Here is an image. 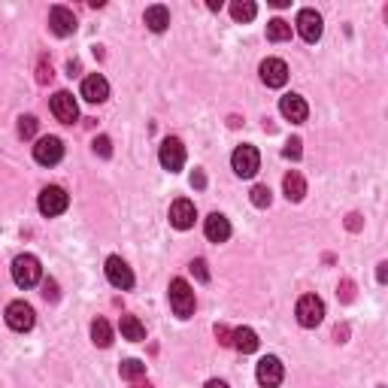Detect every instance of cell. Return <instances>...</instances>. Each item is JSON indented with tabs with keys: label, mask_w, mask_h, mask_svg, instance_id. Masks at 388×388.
I'll use <instances>...</instances> for the list:
<instances>
[{
	"label": "cell",
	"mask_w": 388,
	"mask_h": 388,
	"mask_svg": "<svg viewBox=\"0 0 388 388\" xmlns=\"http://www.w3.org/2000/svg\"><path fill=\"white\" fill-rule=\"evenodd\" d=\"M106 279H110L115 288H121V292L134 288V273H130V267L119 258V255H110V258H106Z\"/></svg>",
	"instance_id": "obj_12"
},
{
	"label": "cell",
	"mask_w": 388,
	"mask_h": 388,
	"mask_svg": "<svg viewBox=\"0 0 388 388\" xmlns=\"http://www.w3.org/2000/svg\"><path fill=\"white\" fill-rule=\"evenodd\" d=\"M261 79L267 88H282L288 82V64L282 58H267V61L261 64Z\"/></svg>",
	"instance_id": "obj_13"
},
{
	"label": "cell",
	"mask_w": 388,
	"mask_h": 388,
	"mask_svg": "<svg viewBox=\"0 0 388 388\" xmlns=\"http://www.w3.org/2000/svg\"><path fill=\"white\" fill-rule=\"evenodd\" d=\"M230 346L240 349L243 355H249V352L258 349V334H255L252 328H237V331L230 334Z\"/></svg>",
	"instance_id": "obj_22"
},
{
	"label": "cell",
	"mask_w": 388,
	"mask_h": 388,
	"mask_svg": "<svg viewBox=\"0 0 388 388\" xmlns=\"http://www.w3.org/2000/svg\"><path fill=\"white\" fill-rule=\"evenodd\" d=\"M70 206V194L64 192L61 185H46L43 192H40V212L43 216H61V212H67Z\"/></svg>",
	"instance_id": "obj_4"
},
{
	"label": "cell",
	"mask_w": 388,
	"mask_h": 388,
	"mask_svg": "<svg viewBox=\"0 0 388 388\" xmlns=\"http://www.w3.org/2000/svg\"><path fill=\"white\" fill-rule=\"evenodd\" d=\"M143 19H146L149 31L161 34V31H167V24H170V10H167V6H161V3H155V6H149V10H146Z\"/></svg>",
	"instance_id": "obj_19"
},
{
	"label": "cell",
	"mask_w": 388,
	"mask_h": 388,
	"mask_svg": "<svg viewBox=\"0 0 388 388\" xmlns=\"http://www.w3.org/2000/svg\"><path fill=\"white\" fill-rule=\"evenodd\" d=\"M134 388H152V385H149V382H137Z\"/></svg>",
	"instance_id": "obj_42"
},
{
	"label": "cell",
	"mask_w": 388,
	"mask_h": 388,
	"mask_svg": "<svg viewBox=\"0 0 388 388\" xmlns=\"http://www.w3.org/2000/svg\"><path fill=\"white\" fill-rule=\"evenodd\" d=\"M119 373H121V379H130V382H137V379L146 376V364H143V361H137V358H128V361H121Z\"/></svg>",
	"instance_id": "obj_26"
},
{
	"label": "cell",
	"mask_w": 388,
	"mask_h": 388,
	"mask_svg": "<svg viewBox=\"0 0 388 388\" xmlns=\"http://www.w3.org/2000/svg\"><path fill=\"white\" fill-rule=\"evenodd\" d=\"M267 40H273V43H285V40H292V24H288L285 19L267 22Z\"/></svg>",
	"instance_id": "obj_23"
},
{
	"label": "cell",
	"mask_w": 388,
	"mask_h": 388,
	"mask_svg": "<svg viewBox=\"0 0 388 388\" xmlns=\"http://www.w3.org/2000/svg\"><path fill=\"white\" fill-rule=\"evenodd\" d=\"M34 321H37V316H34V307H31V303L12 301L10 307H6V325H10L12 331H19V334L31 331V328H34Z\"/></svg>",
	"instance_id": "obj_7"
},
{
	"label": "cell",
	"mask_w": 388,
	"mask_h": 388,
	"mask_svg": "<svg viewBox=\"0 0 388 388\" xmlns=\"http://www.w3.org/2000/svg\"><path fill=\"white\" fill-rule=\"evenodd\" d=\"M255 12H258V6H255L252 0H234V3H230V15H234V22H252Z\"/></svg>",
	"instance_id": "obj_25"
},
{
	"label": "cell",
	"mask_w": 388,
	"mask_h": 388,
	"mask_svg": "<svg viewBox=\"0 0 388 388\" xmlns=\"http://www.w3.org/2000/svg\"><path fill=\"white\" fill-rule=\"evenodd\" d=\"M40 276H43V267H40L34 255H19L12 261V279L19 288H34L40 282Z\"/></svg>",
	"instance_id": "obj_2"
},
{
	"label": "cell",
	"mask_w": 388,
	"mask_h": 388,
	"mask_svg": "<svg viewBox=\"0 0 388 388\" xmlns=\"http://www.w3.org/2000/svg\"><path fill=\"white\" fill-rule=\"evenodd\" d=\"M206 388H228V382H221V379H210V382H206Z\"/></svg>",
	"instance_id": "obj_39"
},
{
	"label": "cell",
	"mask_w": 388,
	"mask_h": 388,
	"mask_svg": "<svg viewBox=\"0 0 388 388\" xmlns=\"http://www.w3.org/2000/svg\"><path fill=\"white\" fill-rule=\"evenodd\" d=\"M192 273L201 279V282H210V270H206V261L203 258H197V261H192Z\"/></svg>",
	"instance_id": "obj_32"
},
{
	"label": "cell",
	"mask_w": 388,
	"mask_h": 388,
	"mask_svg": "<svg viewBox=\"0 0 388 388\" xmlns=\"http://www.w3.org/2000/svg\"><path fill=\"white\" fill-rule=\"evenodd\" d=\"M334 337H337V343H343V337H346V328H337V331H334Z\"/></svg>",
	"instance_id": "obj_41"
},
{
	"label": "cell",
	"mask_w": 388,
	"mask_h": 388,
	"mask_svg": "<svg viewBox=\"0 0 388 388\" xmlns=\"http://www.w3.org/2000/svg\"><path fill=\"white\" fill-rule=\"evenodd\" d=\"M158 158H161V167H164V170L179 173V170H183V164H185V146H183V140L167 137V140L161 143Z\"/></svg>",
	"instance_id": "obj_8"
},
{
	"label": "cell",
	"mask_w": 388,
	"mask_h": 388,
	"mask_svg": "<svg viewBox=\"0 0 388 388\" xmlns=\"http://www.w3.org/2000/svg\"><path fill=\"white\" fill-rule=\"evenodd\" d=\"M52 112H55L58 121H64V125H73V121L79 119V106H76V101H73L70 92H58L52 97Z\"/></svg>",
	"instance_id": "obj_15"
},
{
	"label": "cell",
	"mask_w": 388,
	"mask_h": 388,
	"mask_svg": "<svg viewBox=\"0 0 388 388\" xmlns=\"http://www.w3.org/2000/svg\"><path fill=\"white\" fill-rule=\"evenodd\" d=\"M376 279H379V282H385V279H388V264H385V261L379 264V270H376Z\"/></svg>",
	"instance_id": "obj_36"
},
{
	"label": "cell",
	"mask_w": 388,
	"mask_h": 388,
	"mask_svg": "<svg viewBox=\"0 0 388 388\" xmlns=\"http://www.w3.org/2000/svg\"><path fill=\"white\" fill-rule=\"evenodd\" d=\"M203 234H206V240L210 243H225L230 237V221L221 216V212H212V216L206 219V225H203Z\"/></svg>",
	"instance_id": "obj_18"
},
{
	"label": "cell",
	"mask_w": 388,
	"mask_h": 388,
	"mask_svg": "<svg viewBox=\"0 0 388 388\" xmlns=\"http://www.w3.org/2000/svg\"><path fill=\"white\" fill-rule=\"evenodd\" d=\"M92 340L94 346H101V349H106V346L112 343V328H110V321L106 319H97L94 325H92Z\"/></svg>",
	"instance_id": "obj_24"
},
{
	"label": "cell",
	"mask_w": 388,
	"mask_h": 388,
	"mask_svg": "<svg viewBox=\"0 0 388 388\" xmlns=\"http://www.w3.org/2000/svg\"><path fill=\"white\" fill-rule=\"evenodd\" d=\"M230 167H234V173H237L240 179H252L255 173L261 170V155H258V149L249 146V143L237 146L234 155H230Z\"/></svg>",
	"instance_id": "obj_1"
},
{
	"label": "cell",
	"mask_w": 388,
	"mask_h": 388,
	"mask_svg": "<svg viewBox=\"0 0 388 388\" xmlns=\"http://www.w3.org/2000/svg\"><path fill=\"white\" fill-rule=\"evenodd\" d=\"M49 31L55 37L76 34V15H73V10H67V6H52V12H49Z\"/></svg>",
	"instance_id": "obj_11"
},
{
	"label": "cell",
	"mask_w": 388,
	"mask_h": 388,
	"mask_svg": "<svg viewBox=\"0 0 388 388\" xmlns=\"http://www.w3.org/2000/svg\"><path fill=\"white\" fill-rule=\"evenodd\" d=\"M52 76H55V73H52V64H49L46 58H40V67H37V82H40V85H46V82H52Z\"/></svg>",
	"instance_id": "obj_30"
},
{
	"label": "cell",
	"mask_w": 388,
	"mask_h": 388,
	"mask_svg": "<svg viewBox=\"0 0 388 388\" xmlns=\"http://www.w3.org/2000/svg\"><path fill=\"white\" fill-rule=\"evenodd\" d=\"M303 143H301V140H288V143H285V149H282V155H285V158H292V161H297V158H301V155H303V149H301Z\"/></svg>",
	"instance_id": "obj_31"
},
{
	"label": "cell",
	"mask_w": 388,
	"mask_h": 388,
	"mask_svg": "<svg viewBox=\"0 0 388 388\" xmlns=\"http://www.w3.org/2000/svg\"><path fill=\"white\" fill-rule=\"evenodd\" d=\"M37 128H40V121L34 119V115H22V119H19V137L22 140H31L37 134Z\"/></svg>",
	"instance_id": "obj_27"
},
{
	"label": "cell",
	"mask_w": 388,
	"mask_h": 388,
	"mask_svg": "<svg viewBox=\"0 0 388 388\" xmlns=\"http://www.w3.org/2000/svg\"><path fill=\"white\" fill-rule=\"evenodd\" d=\"M294 24H297V34L307 40V43H319L321 31H325V22H321V15L316 10H301Z\"/></svg>",
	"instance_id": "obj_9"
},
{
	"label": "cell",
	"mask_w": 388,
	"mask_h": 388,
	"mask_svg": "<svg viewBox=\"0 0 388 388\" xmlns=\"http://www.w3.org/2000/svg\"><path fill=\"white\" fill-rule=\"evenodd\" d=\"M119 331H121V337H125V340H130V343H143V340H146V325H143V321H140L137 316H121Z\"/></svg>",
	"instance_id": "obj_20"
},
{
	"label": "cell",
	"mask_w": 388,
	"mask_h": 388,
	"mask_svg": "<svg viewBox=\"0 0 388 388\" xmlns=\"http://www.w3.org/2000/svg\"><path fill=\"white\" fill-rule=\"evenodd\" d=\"M282 188H285V197L292 203H297V201H303V194H307V179L301 176L297 170H292L288 176L282 179Z\"/></svg>",
	"instance_id": "obj_21"
},
{
	"label": "cell",
	"mask_w": 388,
	"mask_h": 388,
	"mask_svg": "<svg viewBox=\"0 0 388 388\" xmlns=\"http://www.w3.org/2000/svg\"><path fill=\"white\" fill-rule=\"evenodd\" d=\"M43 297H46V301H58V285H55V279H46V282H43Z\"/></svg>",
	"instance_id": "obj_34"
},
{
	"label": "cell",
	"mask_w": 388,
	"mask_h": 388,
	"mask_svg": "<svg viewBox=\"0 0 388 388\" xmlns=\"http://www.w3.org/2000/svg\"><path fill=\"white\" fill-rule=\"evenodd\" d=\"M92 146H94V155H101V158H110L112 155V140L110 137H97Z\"/></svg>",
	"instance_id": "obj_29"
},
{
	"label": "cell",
	"mask_w": 388,
	"mask_h": 388,
	"mask_svg": "<svg viewBox=\"0 0 388 388\" xmlns=\"http://www.w3.org/2000/svg\"><path fill=\"white\" fill-rule=\"evenodd\" d=\"M270 201H273V192H270L267 185H255L252 188V203L255 206H261L264 210V206H270Z\"/></svg>",
	"instance_id": "obj_28"
},
{
	"label": "cell",
	"mask_w": 388,
	"mask_h": 388,
	"mask_svg": "<svg viewBox=\"0 0 388 388\" xmlns=\"http://www.w3.org/2000/svg\"><path fill=\"white\" fill-rule=\"evenodd\" d=\"M192 185H194V188H203V185H206V176H203L201 170H197L194 176H192Z\"/></svg>",
	"instance_id": "obj_35"
},
{
	"label": "cell",
	"mask_w": 388,
	"mask_h": 388,
	"mask_svg": "<svg viewBox=\"0 0 388 388\" xmlns=\"http://www.w3.org/2000/svg\"><path fill=\"white\" fill-rule=\"evenodd\" d=\"M82 97L88 103H103L110 97V82H106L101 73H92V76L82 79Z\"/></svg>",
	"instance_id": "obj_17"
},
{
	"label": "cell",
	"mask_w": 388,
	"mask_h": 388,
	"mask_svg": "<svg viewBox=\"0 0 388 388\" xmlns=\"http://www.w3.org/2000/svg\"><path fill=\"white\" fill-rule=\"evenodd\" d=\"M279 112H282L288 121L301 125V121H307L310 106H307V101H303L301 94H285V97H279Z\"/></svg>",
	"instance_id": "obj_16"
},
{
	"label": "cell",
	"mask_w": 388,
	"mask_h": 388,
	"mask_svg": "<svg viewBox=\"0 0 388 388\" xmlns=\"http://www.w3.org/2000/svg\"><path fill=\"white\" fill-rule=\"evenodd\" d=\"M64 158V143L58 137H43L37 140L34 146V161L43 164V167H52V164H58Z\"/></svg>",
	"instance_id": "obj_10"
},
{
	"label": "cell",
	"mask_w": 388,
	"mask_h": 388,
	"mask_svg": "<svg viewBox=\"0 0 388 388\" xmlns=\"http://www.w3.org/2000/svg\"><path fill=\"white\" fill-rule=\"evenodd\" d=\"M255 376H258L261 388H276V385H282V379H285V367H282V361H279L276 355H264V358L258 361Z\"/></svg>",
	"instance_id": "obj_6"
},
{
	"label": "cell",
	"mask_w": 388,
	"mask_h": 388,
	"mask_svg": "<svg viewBox=\"0 0 388 388\" xmlns=\"http://www.w3.org/2000/svg\"><path fill=\"white\" fill-rule=\"evenodd\" d=\"M206 6H210V10L216 12V10H221V0H206Z\"/></svg>",
	"instance_id": "obj_40"
},
{
	"label": "cell",
	"mask_w": 388,
	"mask_h": 388,
	"mask_svg": "<svg viewBox=\"0 0 388 388\" xmlns=\"http://www.w3.org/2000/svg\"><path fill=\"white\" fill-rule=\"evenodd\" d=\"M230 334H234V331H230L228 325H216V340L221 346H230Z\"/></svg>",
	"instance_id": "obj_33"
},
{
	"label": "cell",
	"mask_w": 388,
	"mask_h": 388,
	"mask_svg": "<svg viewBox=\"0 0 388 388\" xmlns=\"http://www.w3.org/2000/svg\"><path fill=\"white\" fill-rule=\"evenodd\" d=\"M170 307L179 319H192L194 312V292L185 279H173L170 282Z\"/></svg>",
	"instance_id": "obj_3"
},
{
	"label": "cell",
	"mask_w": 388,
	"mask_h": 388,
	"mask_svg": "<svg viewBox=\"0 0 388 388\" xmlns=\"http://www.w3.org/2000/svg\"><path fill=\"white\" fill-rule=\"evenodd\" d=\"M194 219H197V210H194L192 201H185V197L173 201V206H170V225L173 228H176V230H188L194 225Z\"/></svg>",
	"instance_id": "obj_14"
},
{
	"label": "cell",
	"mask_w": 388,
	"mask_h": 388,
	"mask_svg": "<svg viewBox=\"0 0 388 388\" xmlns=\"http://www.w3.org/2000/svg\"><path fill=\"white\" fill-rule=\"evenodd\" d=\"M294 316L303 328H316V325H321V319H325V303H321L316 294H303L301 301H297Z\"/></svg>",
	"instance_id": "obj_5"
},
{
	"label": "cell",
	"mask_w": 388,
	"mask_h": 388,
	"mask_svg": "<svg viewBox=\"0 0 388 388\" xmlns=\"http://www.w3.org/2000/svg\"><path fill=\"white\" fill-rule=\"evenodd\" d=\"M346 225H349V230H358V228H361V216H355V212H352V216H349V221H346Z\"/></svg>",
	"instance_id": "obj_37"
},
{
	"label": "cell",
	"mask_w": 388,
	"mask_h": 388,
	"mask_svg": "<svg viewBox=\"0 0 388 388\" xmlns=\"http://www.w3.org/2000/svg\"><path fill=\"white\" fill-rule=\"evenodd\" d=\"M352 282H349V279H346V282H343V301H352Z\"/></svg>",
	"instance_id": "obj_38"
}]
</instances>
